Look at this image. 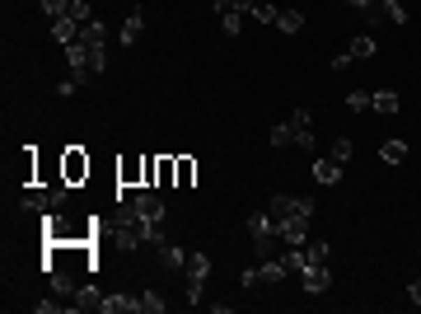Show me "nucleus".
<instances>
[{"label":"nucleus","mask_w":421,"mask_h":314,"mask_svg":"<svg viewBox=\"0 0 421 314\" xmlns=\"http://www.w3.org/2000/svg\"><path fill=\"white\" fill-rule=\"evenodd\" d=\"M272 145H300V150H313V122L309 108H295L286 122L272 127Z\"/></svg>","instance_id":"1"},{"label":"nucleus","mask_w":421,"mask_h":314,"mask_svg":"<svg viewBox=\"0 0 421 314\" xmlns=\"http://www.w3.org/2000/svg\"><path fill=\"white\" fill-rule=\"evenodd\" d=\"M346 108L365 113V108H370V90H351V94H346Z\"/></svg>","instance_id":"31"},{"label":"nucleus","mask_w":421,"mask_h":314,"mask_svg":"<svg viewBox=\"0 0 421 314\" xmlns=\"http://www.w3.org/2000/svg\"><path fill=\"white\" fill-rule=\"evenodd\" d=\"M286 267H290V272H304V249H290V253H286Z\"/></svg>","instance_id":"35"},{"label":"nucleus","mask_w":421,"mask_h":314,"mask_svg":"<svg viewBox=\"0 0 421 314\" xmlns=\"http://www.w3.org/2000/svg\"><path fill=\"white\" fill-rule=\"evenodd\" d=\"M80 43H84V57H89V76H98V71L108 66V29L94 19V24H84Z\"/></svg>","instance_id":"2"},{"label":"nucleus","mask_w":421,"mask_h":314,"mask_svg":"<svg viewBox=\"0 0 421 314\" xmlns=\"http://www.w3.org/2000/svg\"><path fill=\"white\" fill-rule=\"evenodd\" d=\"M117 183L122 188H145V159H122L117 164Z\"/></svg>","instance_id":"12"},{"label":"nucleus","mask_w":421,"mask_h":314,"mask_svg":"<svg viewBox=\"0 0 421 314\" xmlns=\"http://www.w3.org/2000/svg\"><path fill=\"white\" fill-rule=\"evenodd\" d=\"M43 15L47 19H66L71 15V0H43Z\"/></svg>","instance_id":"29"},{"label":"nucleus","mask_w":421,"mask_h":314,"mask_svg":"<svg viewBox=\"0 0 421 314\" xmlns=\"http://www.w3.org/2000/svg\"><path fill=\"white\" fill-rule=\"evenodd\" d=\"M206 277H211V258H206V253H187V300H192V305L202 300Z\"/></svg>","instance_id":"5"},{"label":"nucleus","mask_w":421,"mask_h":314,"mask_svg":"<svg viewBox=\"0 0 421 314\" xmlns=\"http://www.w3.org/2000/svg\"><path fill=\"white\" fill-rule=\"evenodd\" d=\"M407 300H412V305H421V277H417L412 286H407Z\"/></svg>","instance_id":"37"},{"label":"nucleus","mask_w":421,"mask_h":314,"mask_svg":"<svg viewBox=\"0 0 421 314\" xmlns=\"http://www.w3.org/2000/svg\"><path fill=\"white\" fill-rule=\"evenodd\" d=\"M155 253H159V267H169V272H178V267H187V253L173 244V239H159L155 244Z\"/></svg>","instance_id":"15"},{"label":"nucleus","mask_w":421,"mask_h":314,"mask_svg":"<svg viewBox=\"0 0 421 314\" xmlns=\"http://www.w3.org/2000/svg\"><path fill=\"white\" fill-rule=\"evenodd\" d=\"M61 178L71 183V188L89 178V155H84L80 145H66V155H61Z\"/></svg>","instance_id":"8"},{"label":"nucleus","mask_w":421,"mask_h":314,"mask_svg":"<svg viewBox=\"0 0 421 314\" xmlns=\"http://www.w3.org/2000/svg\"><path fill=\"white\" fill-rule=\"evenodd\" d=\"M80 33H84V24H80V19H52V38H57V43H61V48H71V43H80Z\"/></svg>","instance_id":"13"},{"label":"nucleus","mask_w":421,"mask_h":314,"mask_svg":"<svg viewBox=\"0 0 421 314\" xmlns=\"http://www.w3.org/2000/svg\"><path fill=\"white\" fill-rule=\"evenodd\" d=\"M346 5H351V10H360L370 24H384V15H379V5H384V0H346Z\"/></svg>","instance_id":"25"},{"label":"nucleus","mask_w":421,"mask_h":314,"mask_svg":"<svg viewBox=\"0 0 421 314\" xmlns=\"http://www.w3.org/2000/svg\"><path fill=\"white\" fill-rule=\"evenodd\" d=\"M276 29L281 33H300V29H304V15H300V10H281V15H276Z\"/></svg>","instance_id":"24"},{"label":"nucleus","mask_w":421,"mask_h":314,"mask_svg":"<svg viewBox=\"0 0 421 314\" xmlns=\"http://www.w3.org/2000/svg\"><path fill=\"white\" fill-rule=\"evenodd\" d=\"M300 282H304V291H309V296H323L327 286H332V272H327V263H313V267H304V272H300Z\"/></svg>","instance_id":"11"},{"label":"nucleus","mask_w":421,"mask_h":314,"mask_svg":"<svg viewBox=\"0 0 421 314\" xmlns=\"http://www.w3.org/2000/svg\"><path fill=\"white\" fill-rule=\"evenodd\" d=\"M216 15H220V24H225V33H230V38H239V33H244V15L234 10L230 0H216Z\"/></svg>","instance_id":"16"},{"label":"nucleus","mask_w":421,"mask_h":314,"mask_svg":"<svg viewBox=\"0 0 421 314\" xmlns=\"http://www.w3.org/2000/svg\"><path fill=\"white\" fill-rule=\"evenodd\" d=\"M365 57H374V38H370V33H356V38L346 43V52L332 57V71H346L351 62H365Z\"/></svg>","instance_id":"7"},{"label":"nucleus","mask_w":421,"mask_h":314,"mask_svg":"<svg viewBox=\"0 0 421 314\" xmlns=\"http://www.w3.org/2000/svg\"><path fill=\"white\" fill-rule=\"evenodd\" d=\"M71 305H75V314H84V310H98V305H103V291H98L94 282H80V291L71 296Z\"/></svg>","instance_id":"14"},{"label":"nucleus","mask_w":421,"mask_h":314,"mask_svg":"<svg viewBox=\"0 0 421 314\" xmlns=\"http://www.w3.org/2000/svg\"><path fill=\"white\" fill-rule=\"evenodd\" d=\"M52 291H57V296H75L80 282L71 277V272H61V267H52Z\"/></svg>","instance_id":"22"},{"label":"nucleus","mask_w":421,"mask_h":314,"mask_svg":"<svg viewBox=\"0 0 421 314\" xmlns=\"http://www.w3.org/2000/svg\"><path fill=\"white\" fill-rule=\"evenodd\" d=\"M313 263H327V239L309 244V253H304V267H313Z\"/></svg>","instance_id":"30"},{"label":"nucleus","mask_w":421,"mask_h":314,"mask_svg":"<svg viewBox=\"0 0 421 314\" xmlns=\"http://www.w3.org/2000/svg\"><path fill=\"white\" fill-rule=\"evenodd\" d=\"M327 155L337 159V164H346V159H351V141H346V136H337V141H332V150H327Z\"/></svg>","instance_id":"32"},{"label":"nucleus","mask_w":421,"mask_h":314,"mask_svg":"<svg viewBox=\"0 0 421 314\" xmlns=\"http://www.w3.org/2000/svg\"><path fill=\"white\" fill-rule=\"evenodd\" d=\"M249 235H253L258 258H272V239H276V220H272V211H253L249 216Z\"/></svg>","instance_id":"4"},{"label":"nucleus","mask_w":421,"mask_h":314,"mask_svg":"<svg viewBox=\"0 0 421 314\" xmlns=\"http://www.w3.org/2000/svg\"><path fill=\"white\" fill-rule=\"evenodd\" d=\"M131 206H136V216H140V220H155V225L169 216V211H164V197H155L150 188H140L136 197H131Z\"/></svg>","instance_id":"10"},{"label":"nucleus","mask_w":421,"mask_h":314,"mask_svg":"<svg viewBox=\"0 0 421 314\" xmlns=\"http://www.w3.org/2000/svg\"><path fill=\"white\" fill-rule=\"evenodd\" d=\"M234 10H239V15H253V10H258V0H230Z\"/></svg>","instance_id":"36"},{"label":"nucleus","mask_w":421,"mask_h":314,"mask_svg":"<svg viewBox=\"0 0 421 314\" xmlns=\"http://www.w3.org/2000/svg\"><path fill=\"white\" fill-rule=\"evenodd\" d=\"M276 15H281V10H272V5H263V0H258V10H253L258 24H276Z\"/></svg>","instance_id":"34"},{"label":"nucleus","mask_w":421,"mask_h":314,"mask_svg":"<svg viewBox=\"0 0 421 314\" xmlns=\"http://www.w3.org/2000/svg\"><path fill=\"white\" fill-rule=\"evenodd\" d=\"M98 310H103V314H136L140 310V296H103Z\"/></svg>","instance_id":"18"},{"label":"nucleus","mask_w":421,"mask_h":314,"mask_svg":"<svg viewBox=\"0 0 421 314\" xmlns=\"http://www.w3.org/2000/svg\"><path fill=\"white\" fill-rule=\"evenodd\" d=\"M276 216H313V197H286V192H276L272 197V220Z\"/></svg>","instance_id":"9"},{"label":"nucleus","mask_w":421,"mask_h":314,"mask_svg":"<svg viewBox=\"0 0 421 314\" xmlns=\"http://www.w3.org/2000/svg\"><path fill=\"white\" fill-rule=\"evenodd\" d=\"M84 80H89V71H71V76H66L61 85H57V94H61V99H66V94H75V90L84 85Z\"/></svg>","instance_id":"27"},{"label":"nucleus","mask_w":421,"mask_h":314,"mask_svg":"<svg viewBox=\"0 0 421 314\" xmlns=\"http://www.w3.org/2000/svg\"><path fill=\"white\" fill-rule=\"evenodd\" d=\"M379 159H384V164H403V159H407V141H398V136L384 141V145H379Z\"/></svg>","instance_id":"21"},{"label":"nucleus","mask_w":421,"mask_h":314,"mask_svg":"<svg viewBox=\"0 0 421 314\" xmlns=\"http://www.w3.org/2000/svg\"><path fill=\"white\" fill-rule=\"evenodd\" d=\"M379 15L389 19V24H398V29H403V24H407V5H403V0H384V5H379Z\"/></svg>","instance_id":"23"},{"label":"nucleus","mask_w":421,"mask_h":314,"mask_svg":"<svg viewBox=\"0 0 421 314\" xmlns=\"http://www.w3.org/2000/svg\"><path fill=\"white\" fill-rule=\"evenodd\" d=\"M140 29H145V10H131V15H126V24H122V48H131V43H136Z\"/></svg>","instance_id":"20"},{"label":"nucleus","mask_w":421,"mask_h":314,"mask_svg":"<svg viewBox=\"0 0 421 314\" xmlns=\"http://www.w3.org/2000/svg\"><path fill=\"white\" fill-rule=\"evenodd\" d=\"M309 220L313 216H276V239H286L290 249H304V239H309Z\"/></svg>","instance_id":"6"},{"label":"nucleus","mask_w":421,"mask_h":314,"mask_svg":"<svg viewBox=\"0 0 421 314\" xmlns=\"http://www.w3.org/2000/svg\"><path fill=\"white\" fill-rule=\"evenodd\" d=\"M286 272H290V267H286V258H263V263L258 267H249V272H244V277H239V286H244V291H253V286H263V282H286Z\"/></svg>","instance_id":"3"},{"label":"nucleus","mask_w":421,"mask_h":314,"mask_svg":"<svg viewBox=\"0 0 421 314\" xmlns=\"http://www.w3.org/2000/svg\"><path fill=\"white\" fill-rule=\"evenodd\" d=\"M71 19H80V24H94V15H89V0H71Z\"/></svg>","instance_id":"33"},{"label":"nucleus","mask_w":421,"mask_h":314,"mask_svg":"<svg viewBox=\"0 0 421 314\" xmlns=\"http://www.w3.org/2000/svg\"><path fill=\"white\" fill-rule=\"evenodd\" d=\"M337 178H342V164H337V159L332 155H323V159H313V183H337Z\"/></svg>","instance_id":"17"},{"label":"nucleus","mask_w":421,"mask_h":314,"mask_svg":"<svg viewBox=\"0 0 421 314\" xmlns=\"http://www.w3.org/2000/svg\"><path fill=\"white\" fill-rule=\"evenodd\" d=\"M140 314H164V296L159 291H140Z\"/></svg>","instance_id":"28"},{"label":"nucleus","mask_w":421,"mask_h":314,"mask_svg":"<svg viewBox=\"0 0 421 314\" xmlns=\"http://www.w3.org/2000/svg\"><path fill=\"white\" fill-rule=\"evenodd\" d=\"M370 108H374V113H384V117H393V113L403 108V99L393 94V90H374V94H370Z\"/></svg>","instance_id":"19"},{"label":"nucleus","mask_w":421,"mask_h":314,"mask_svg":"<svg viewBox=\"0 0 421 314\" xmlns=\"http://www.w3.org/2000/svg\"><path fill=\"white\" fill-rule=\"evenodd\" d=\"M192 178H197V159L178 155V188H192Z\"/></svg>","instance_id":"26"}]
</instances>
